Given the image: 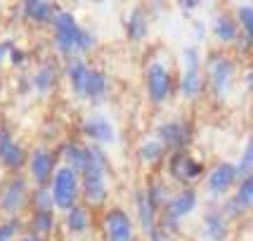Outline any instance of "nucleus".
Segmentation results:
<instances>
[{
	"label": "nucleus",
	"mask_w": 253,
	"mask_h": 241,
	"mask_svg": "<svg viewBox=\"0 0 253 241\" xmlns=\"http://www.w3.org/2000/svg\"><path fill=\"white\" fill-rule=\"evenodd\" d=\"M55 33H57V45L62 52H74V50H88L92 47V36L83 31L78 22L74 19L71 12L57 10L55 14Z\"/></svg>",
	"instance_id": "obj_1"
},
{
	"label": "nucleus",
	"mask_w": 253,
	"mask_h": 241,
	"mask_svg": "<svg viewBox=\"0 0 253 241\" xmlns=\"http://www.w3.org/2000/svg\"><path fill=\"white\" fill-rule=\"evenodd\" d=\"M104 173H107V161L99 149H88V161L83 168V194L90 203H102L107 197V182H104Z\"/></svg>",
	"instance_id": "obj_2"
},
{
	"label": "nucleus",
	"mask_w": 253,
	"mask_h": 241,
	"mask_svg": "<svg viewBox=\"0 0 253 241\" xmlns=\"http://www.w3.org/2000/svg\"><path fill=\"white\" fill-rule=\"evenodd\" d=\"M78 197V175L71 165H64L55 173V185H52V201L59 208L71 210Z\"/></svg>",
	"instance_id": "obj_3"
},
{
	"label": "nucleus",
	"mask_w": 253,
	"mask_h": 241,
	"mask_svg": "<svg viewBox=\"0 0 253 241\" xmlns=\"http://www.w3.org/2000/svg\"><path fill=\"white\" fill-rule=\"evenodd\" d=\"M147 88H149V97L152 102L161 104L170 95V74L161 62H154L147 69Z\"/></svg>",
	"instance_id": "obj_4"
},
{
	"label": "nucleus",
	"mask_w": 253,
	"mask_h": 241,
	"mask_svg": "<svg viewBox=\"0 0 253 241\" xmlns=\"http://www.w3.org/2000/svg\"><path fill=\"white\" fill-rule=\"evenodd\" d=\"M182 95L185 97H197L201 90V71H199V52L194 47L185 50V74H182Z\"/></svg>",
	"instance_id": "obj_5"
},
{
	"label": "nucleus",
	"mask_w": 253,
	"mask_h": 241,
	"mask_svg": "<svg viewBox=\"0 0 253 241\" xmlns=\"http://www.w3.org/2000/svg\"><path fill=\"white\" fill-rule=\"evenodd\" d=\"M232 76H234V64L225 57H215L211 62V85L215 90L218 97H225L232 85Z\"/></svg>",
	"instance_id": "obj_6"
},
{
	"label": "nucleus",
	"mask_w": 253,
	"mask_h": 241,
	"mask_svg": "<svg viewBox=\"0 0 253 241\" xmlns=\"http://www.w3.org/2000/svg\"><path fill=\"white\" fill-rule=\"evenodd\" d=\"M104 227H107L109 241H132V222L123 210H109L107 220H104Z\"/></svg>",
	"instance_id": "obj_7"
},
{
	"label": "nucleus",
	"mask_w": 253,
	"mask_h": 241,
	"mask_svg": "<svg viewBox=\"0 0 253 241\" xmlns=\"http://www.w3.org/2000/svg\"><path fill=\"white\" fill-rule=\"evenodd\" d=\"M237 173H239V170H237L232 163H220L209 175V192L211 194H225V192L234 185Z\"/></svg>",
	"instance_id": "obj_8"
},
{
	"label": "nucleus",
	"mask_w": 253,
	"mask_h": 241,
	"mask_svg": "<svg viewBox=\"0 0 253 241\" xmlns=\"http://www.w3.org/2000/svg\"><path fill=\"white\" fill-rule=\"evenodd\" d=\"M197 206V194H194V189H185V192H180L175 197L168 201V206H166V213H168V218H185L189 215L192 210Z\"/></svg>",
	"instance_id": "obj_9"
},
{
	"label": "nucleus",
	"mask_w": 253,
	"mask_h": 241,
	"mask_svg": "<svg viewBox=\"0 0 253 241\" xmlns=\"http://www.w3.org/2000/svg\"><path fill=\"white\" fill-rule=\"evenodd\" d=\"M83 130H85V135H90L92 140L104 142V144L116 140V135H114V125H111L104 116H99V114H95V116H90V119L85 120Z\"/></svg>",
	"instance_id": "obj_10"
},
{
	"label": "nucleus",
	"mask_w": 253,
	"mask_h": 241,
	"mask_svg": "<svg viewBox=\"0 0 253 241\" xmlns=\"http://www.w3.org/2000/svg\"><path fill=\"white\" fill-rule=\"evenodd\" d=\"M31 175L38 185H45L52 175V156L45 149H36L31 156Z\"/></svg>",
	"instance_id": "obj_11"
},
{
	"label": "nucleus",
	"mask_w": 253,
	"mask_h": 241,
	"mask_svg": "<svg viewBox=\"0 0 253 241\" xmlns=\"http://www.w3.org/2000/svg\"><path fill=\"white\" fill-rule=\"evenodd\" d=\"M170 173H173L177 180L187 182V180H192V177H197L199 173H201V163H197L187 154H177L175 159L170 161Z\"/></svg>",
	"instance_id": "obj_12"
},
{
	"label": "nucleus",
	"mask_w": 253,
	"mask_h": 241,
	"mask_svg": "<svg viewBox=\"0 0 253 241\" xmlns=\"http://www.w3.org/2000/svg\"><path fill=\"white\" fill-rule=\"evenodd\" d=\"M0 159L10 165V168H19L24 161L22 147L12 140L10 132H5V130H0Z\"/></svg>",
	"instance_id": "obj_13"
},
{
	"label": "nucleus",
	"mask_w": 253,
	"mask_h": 241,
	"mask_svg": "<svg viewBox=\"0 0 253 241\" xmlns=\"http://www.w3.org/2000/svg\"><path fill=\"white\" fill-rule=\"evenodd\" d=\"M154 213H156V203L152 201V197L147 194V192H140L137 194V215H140V225H142V230L152 237L156 230L154 225Z\"/></svg>",
	"instance_id": "obj_14"
},
{
	"label": "nucleus",
	"mask_w": 253,
	"mask_h": 241,
	"mask_svg": "<svg viewBox=\"0 0 253 241\" xmlns=\"http://www.w3.org/2000/svg\"><path fill=\"white\" fill-rule=\"evenodd\" d=\"M24 194H26V187H24L22 180H14L5 187L2 197H0V206L7 210V213H14V210L22 208L24 203Z\"/></svg>",
	"instance_id": "obj_15"
},
{
	"label": "nucleus",
	"mask_w": 253,
	"mask_h": 241,
	"mask_svg": "<svg viewBox=\"0 0 253 241\" xmlns=\"http://www.w3.org/2000/svg\"><path fill=\"white\" fill-rule=\"evenodd\" d=\"M159 137L168 147H182L185 140H187V128L182 123H177V120H170V123H164L159 128Z\"/></svg>",
	"instance_id": "obj_16"
},
{
	"label": "nucleus",
	"mask_w": 253,
	"mask_h": 241,
	"mask_svg": "<svg viewBox=\"0 0 253 241\" xmlns=\"http://www.w3.org/2000/svg\"><path fill=\"white\" fill-rule=\"evenodd\" d=\"M24 12L31 19H36V22H55V14H57V10H52V5H47L43 0H29L24 5Z\"/></svg>",
	"instance_id": "obj_17"
},
{
	"label": "nucleus",
	"mask_w": 253,
	"mask_h": 241,
	"mask_svg": "<svg viewBox=\"0 0 253 241\" xmlns=\"http://www.w3.org/2000/svg\"><path fill=\"white\" fill-rule=\"evenodd\" d=\"M88 74L90 69L81 59H74L71 64H69V80H71V85H74V92L76 95H85V80H88Z\"/></svg>",
	"instance_id": "obj_18"
},
{
	"label": "nucleus",
	"mask_w": 253,
	"mask_h": 241,
	"mask_svg": "<svg viewBox=\"0 0 253 241\" xmlns=\"http://www.w3.org/2000/svg\"><path fill=\"white\" fill-rule=\"evenodd\" d=\"M251 206H253V175H249L239 185V189H237V197L232 201V208L246 210V208H251Z\"/></svg>",
	"instance_id": "obj_19"
},
{
	"label": "nucleus",
	"mask_w": 253,
	"mask_h": 241,
	"mask_svg": "<svg viewBox=\"0 0 253 241\" xmlns=\"http://www.w3.org/2000/svg\"><path fill=\"white\" fill-rule=\"evenodd\" d=\"M107 92V78L102 71H90L88 74V80H85V97L90 99H99L104 97Z\"/></svg>",
	"instance_id": "obj_20"
},
{
	"label": "nucleus",
	"mask_w": 253,
	"mask_h": 241,
	"mask_svg": "<svg viewBox=\"0 0 253 241\" xmlns=\"http://www.w3.org/2000/svg\"><path fill=\"white\" fill-rule=\"evenodd\" d=\"M204 225H206V234L213 241H222L227 237V225H225V218L220 213H209L206 220H204Z\"/></svg>",
	"instance_id": "obj_21"
},
{
	"label": "nucleus",
	"mask_w": 253,
	"mask_h": 241,
	"mask_svg": "<svg viewBox=\"0 0 253 241\" xmlns=\"http://www.w3.org/2000/svg\"><path fill=\"white\" fill-rule=\"evenodd\" d=\"M213 31H215V36L220 38V40H225V43H230V40H234L237 38V24L232 22L230 17H218L215 19V26H213Z\"/></svg>",
	"instance_id": "obj_22"
},
{
	"label": "nucleus",
	"mask_w": 253,
	"mask_h": 241,
	"mask_svg": "<svg viewBox=\"0 0 253 241\" xmlns=\"http://www.w3.org/2000/svg\"><path fill=\"white\" fill-rule=\"evenodd\" d=\"M66 225H69V230H71V232H85V230H88V213H85V208L74 206V208L69 210Z\"/></svg>",
	"instance_id": "obj_23"
},
{
	"label": "nucleus",
	"mask_w": 253,
	"mask_h": 241,
	"mask_svg": "<svg viewBox=\"0 0 253 241\" xmlns=\"http://www.w3.org/2000/svg\"><path fill=\"white\" fill-rule=\"evenodd\" d=\"M128 33H130L132 40H142L144 33H147V19H144L142 10H135L128 22Z\"/></svg>",
	"instance_id": "obj_24"
},
{
	"label": "nucleus",
	"mask_w": 253,
	"mask_h": 241,
	"mask_svg": "<svg viewBox=\"0 0 253 241\" xmlns=\"http://www.w3.org/2000/svg\"><path fill=\"white\" fill-rule=\"evenodd\" d=\"M161 154H164V144L156 142V140H147V142L140 147V156H142L144 161H149V163H154L161 159Z\"/></svg>",
	"instance_id": "obj_25"
},
{
	"label": "nucleus",
	"mask_w": 253,
	"mask_h": 241,
	"mask_svg": "<svg viewBox=\"0 0 253 241\" xmlns=\"http://www.w3.org/2000/svg\"><path fill=\"white\" fill-rule=\"evenodd\" d=\"M66 159L74 163V170H83L85 161H88V149H81L76 144H69L66 147Z\"/></svg>",
	"instance_id": "obj_26"
},
{
	"label": "nucleus",
	"mask_w": 253,
	"mask_h": 241,
	"mask_svg": "<svg viewBox=\"0 0 253 241\" xmlns=\"http://www.w3.org/2000/svg\"><path fill=\"white\" fill-rule=\"evenodd\" d=\"M237 17H239V24L244 26L249 40L253 43V5H242V7L237 10Z\"/></svg>",
	"instance_id": "obj_27"
},
{
	"label": "nucleus",
	"mask_w": 253,
	"mask_h": 241,
	"mask_svg": "<svg viewBox=\"0 0 253 241\" xmlns=\"http://www.w3.org/2000/svg\"><path fill=\"white\" fill-rule=\"evenodd\" d=\"M52 74H55V69H52V66H43V69L38 71V76H36V88H41V90L50 88V83H52Z\"/></svg>",
	"instance_id": "obj_28"
},
{
	"label": "nucleus",
	"mask_w": 253,
	"mask_h": 241,
	"mask_svg": "<svg viewBox=\"0 0 253 241\" xmlns=\"http://www.w3.org/2000/svg\"><path fill=\"white\" fill-rule=\"evenodd\" d=\"M33 225L38 227V232H47L52 227V215H50V210H38L36 213V220H33Z\"/></svg>",
	"instance_id": "obj_29"
},
{
	"label": "nucleus",
	"mask_w": 253,
	"mask_h": 241,
	"mask_svg": "<svg viewBox=\"0 0 253 241\" xmlns=\"http://www.w3.org/2000/svg\"><path fill=\"white\" fill-rule=\"evenodd\" d=\"M17 230H19V222H14V220L5 222V225H0V241H10Z\"/></svg>",
	"instance_id": "obj_30"
},
{
	"label": "nucleus",
	"mask_w": 253,
	"mask_h": 241,
	"mask_svg": "<svg viewBox=\"0 0 253 241\" xmlns=\"http://www.w3.org/2000/svg\"><path fill=\"white\" fill-rule=\"evenodd\" d=\"M253 165V137L249 140V144H246V149H244V159H242V173L246 170V168H251Z\"/></svg>",
	"instance_id": "obj_31"
},
{
	"label": "nucleus",
	"mask_w": 253,
	"mask_h": 241,
	"mask_svg": "<svg viewBox=\"0 0 253 241\" xmlns=\"http://www.w3.org/2000/svg\"><path fill=\"white\" fill-rule=\"evenodd\" d=\"M152 241H170V239H168L166 234H159V232H154V234H152Z\"/></svg>",
	"instance_id": "obj_32"
},
{
	"label": "nucleus",
	"mask_w": 253,
	"mask_h": 241,
	"mask_svg": "<svg viewBox=\"0 0 253 241\" xmlns=\"http://www.w3.org/2000/svg\"><path fill=\"white\" fill-rule=\"evenodd\" d=\"M5 50H7V45L0 43V62H2V55H5Z\"/></svg>",
	"instance_id": "obj_33"
},
{
	"label": "nucleus",
	"mask_w": 253,
	"mask_h": 241,
	"mask_svg": "<svg viewBox=\"0 0 253 241\" xmlns=\"http://www.w3.org/2000/svg\"><path fill=\"white\" fill-rule=\"evenodd\" d=\"M22 241H41L38 237H26V239H22Z\"/></svg>",
	"instance_id": "obj_34"
},
{
	"label": "nucleus",
	"mask_w": 253,
	"mask_h": 241,
	"mask_svg": "<svg viewBox=\"0 0 253 241\" xmlns=\"http://www.w3.org/2000/svg\"><path fill=\"white\" fill-rule=\"evenodd\" d=\"M246 80H249V83H251V85H253V71H251V74H249V78H246Z\"/></svg>",
	"instance_id": "obj_35"
}]
</instances>
